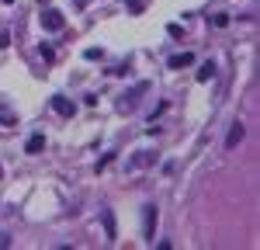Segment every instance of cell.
I'll return each mask as SVG.
<instances>
[{
  "label": "cell",
  "mask_w": 260,
  "mask_h": 250,
  "mask_svg": "<svg viewBox=\"0 0 260 250\" xmlns=\"http://www.w3.org/2000/svg\"><path fill=\"white\" fill-rule=\"evenodd\" d=\"M101 215H104V229H108V240H115V236H118V229H115V215H111V208H104Z\"/></svg>",
  "instance_id": "8"
},
{
  "label": "cell",
  "mask_w": 260,
  "mask_h": 250,
  "mask_svg": "<svg viewBox=\"0 0 260 250\" xmlns=\"http://www.w3.org/2000/svg\"><path fill=\"white\" fill-rule=\"evenodd\" d=\"M0 177H4V167H0Z\"/></svg>",
  "instance_id": "16"
},
{
  "label": "cell",
  "mask_w": 260,
  "mask_h": 250,
  "mask_svg": "<svg viewBox=\"0 0 260 250\" xmlns=\"http://www.w3.org/2000/svg\"><path fill=\"white\" fill-rule=\"evenodd\" d=\"M52 108H56V115H59V118H73V111H77V104L66 101V98H59V94L52 98Z\"/></svg>",
  "instance_id": "5"
},
{
  "label": "cell",
  "mask_w": 260,
  "mask_h": 250,
  "mask_svg": "<svg viewBox=\"0 0 260 250\" xmlns=\"http://www.w3.org/2000/svg\"><path fill=\"white\" fill-rule=\"evenodd\" d=\"M146 90H149V83H136V87H132V90H128V94H121V111H132V108H136V104H139V98L142 94H146Z\"/></svg>",
  "instance_id": "1"
},
{
  "label": "cell",
  "mask_w": 260,
  "mask_h": 250,
  "mask_svg": "<svg viewBox=\"0 0 260 250\" xmlns=\"http://www.w3.org/2000/svg\"><path fill=\"white\" fill-rule=\"evenodd\" d=\"M42 28H45V32H59L62 28V14L56 7H45V11H42Z\"/></svg>",
  "instance_id": "2"
},
{
  "label": "cell",
  "mask_w": 260,
  "mask_h": 250,
  "mask_svg": "<svg viewBox=\"0 0 260 250\" xmlns=\"http://www.w3.org/2000/svg\"><path fill=\"white\" fill-rule=\"evenodd\" d=\"M212 24H215V28H225V24H229V14H215Z\"/></svg>",
  "instance_id": "11"
},
{
  "label": "cell",
  "mask_w": 260,
  "mask_h": 250,
  "mask_svg": "<svg viewBox=\"0 0 260 250\" xmlns=\"http://www.w3.org/2000/svg\"><path fill=\"white\" fill-rule=\"evenodd\" d=\"M125 7H128V11H136V14H139L142 7H146V0H125Z\"/></svg>",
  "instance_id": "10"
},
{
  "label": "cell",
  "mask_w": 260,
  "mask_h": 250,
  "mask_svg": "<svg viewBox=\"0 0 260 250\" xmlns=\"http://www.w3.org/2000/svg\"><path fill=\"white\" fill-rule=\"evenodd\" d=\"M4 247H11V233H4V229H0V250Z\"/></svg>",
  "instance_id": "14"
},
{
  "label": "cell",
  "mask_w": 260,
  "mask_h": 250,
  "mask_svg": "<svg viewBox=\"0 0 260 250\" xmlns=\"http://www.w3.org/2000/svg\"><path fill=\"white\" fill-rule=\"evenodd\" d=\"M111 157H115V153H104V157H101V160H98V170H104V167L111 164Z\"/></svg>",
  "instance_id": "13"
},
{
  "label": "cell",
  "mask_w": 260,
  "mask_h": 250,
  "mask_svg": "<svg viewBox=\"0 0 260 250\" xmlns=\"http://www.w3.org/2000/svg\"><path fill=\"white\" fill-rule=\"evenodd\" d=\"M153 226H156V205H146L142 208V236L153 240Z\"/></svg>",
  "instance_id": "4"
},
{
  "label": "cell",
  "mask_w": 260,
  "mask_h": 250,
  "mask_svg": "<svg viewBox=\"0 0 260 250\" xmlns=\"http://www.w3.org/2000/svg\"><path fill=\"white\" fill-rule=\"evenodd\" d=\"M7 45H11V35H7V32H0V49H7Z\"/></svg>",
  "instance_id": "15"
},
{
  "label": "cell",
  "mask_w": 260,
  "mask_h": 250,
  "mask_svg": "<svg viewBox=\"0 0 260 250\" xmlns=\"http://www.w3.org/2000/svg\"><path fill=\"white\" fill-rule=\"evenodd\" d=\"M24 149H28V153H42V149H45V136H42V132H35V136H28V143H24Z\"/></svg>",
  "instance_id": "7"
},
{
  "label": "cell",
  "mask_w": 260,
  "mask_h": 250,
  "mask_svg": "<svg viewBox=\"0 0 260 250\" xmlns=\"http://www.w3.org/2000/svg\"><path fill=\"white\" fill-rule=\"evenodd\" d=\"M39 52H42V59H45V63H52V59H56V52H52V49H49V45H42Z\"/></svg>",
  "instance_id": "12"
},
{
  "label": "cell",
  "mask_w": 260,
  "mask_h": 250,
  "mask_svg": "<svg viewBox=\"0 0 260 250\" xmlns=\"http://www.w3.org/2000/svg\"><path fill=\"white\" fill-rule=\"evenodd\" d=\"M212 77H215V63H201V70H198V80H201V83H208Z\"/></svg>",
  "instance_id": "9"
},
{
  "label": "cell",
  "mask_w": 260,
  "mask_h": 250,
  "mask_svg": "<svg viewBox=\"0 0 260 250\" xmlns=\"http://www.w3.org/2000/svg\"><path fill=\"white\" fill-rule=\"evenodd\" d=\"M191 63H194L191 52H174V56L167 59V66H170V70H184V66H191Z\"/></svg>",
  "instance_id": "6"
},
{
  "label": "cell",
  "mask_w": 260,
  "mask_h": 250,
  "mask_svg": "<svg viewBox=\"0 0 260 250\" xmlns=\"http://www.w3.org/2000/svg\"><path fill=\"white\" fill-rule=\"evenodd\" d=\"M243 136H246V125L233 122V125H229V136H225V149H236V146L243 143Z\"/></svg>",
  "instance_id": "3"
}]
</instances>
